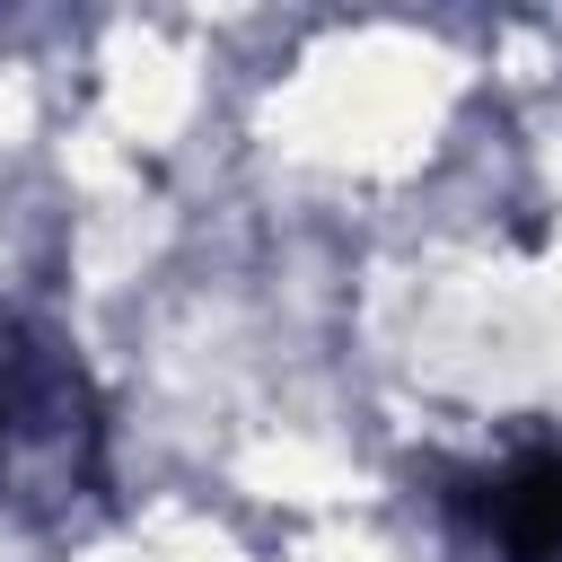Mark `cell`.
I'll return each mask as SVG.
<instances>
[{"label":"cell","instance_id":"1","mask_svg":"<svg viewBox=\"0 0 562 562\" xmlns=\"http://www.w3.org/2000/svg\"><path fill=\"white\" fill-rule=\"evenodd\" d=\"M97 483V404L53 334L0 325V501L53 509Z\"/></svg>","mask_w":562,"mask_h":562},{"label":"cell","instance_id":"2","mask_svg":"<svg viewBox=\"0 0 562 562\" xmlns=\"http://www.w3.org/2000/svg\"><path fill=\"white\" fill-rule=\"evenodd\" d=\"M465 562H562V448H518L448 492Z\"/></svg>","mask_w":562,"mask_h":562}]
</instances>
